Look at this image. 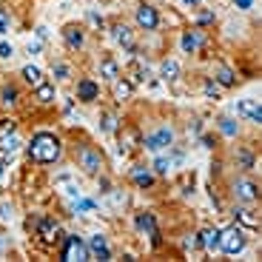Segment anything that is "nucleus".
Returning <instances> with one entry per match:
<instances>
[{
  "label": "nucleus",
  "instance_id": "nucleus-3",
  "mask_svg": "<svg viewBox=\"0 0 262 262\" xmlns=\"http://www.w3.org/2000/svg\"><path fill=\"white\" fill-rule=\"evenodd\" d=\"M23 228H26L29 239H32L43 254H54L57 243L63 239L66 231H69L63 220H60L54 211H46V208H29L26 216H23Z\"/></svg>",
  "mask_w": 262,
  "mask_h": 262
},
{
  "label": "nucleus",
  "instance_id": "nucleus-53",
  "mask_svg": "<svg viewBox=\"0 0 262 262\" xmlns=\"http://www.w3.org/2000/svg\"><path fill=\"white\" fill-rule=\"evenodd\" d=\"M32 37H37V40H43V43H49L52 40V29L46 26V23H34V29H32Z\"/></svg>",
  "mask_w": 262,
  "mask_h": 262
},
{
  "label": "nucleus",
  "instance_id": "nucleus-5",
  "mask_svg": "<svg viewBox=\"0 0 262 262\" xmlns=\"http://www.w3.org/2000/svg\"><path fill=\"white\" fill-rule=\"evenodd\" d=\"M140 128H143L140 131V151H143V157L168 151L171 145L183 137V134H180V125L174 123V117H157L154 123L140 125Z\"/></svg>",
  "mask_w": 262,
  "mask_h": 262
},
{
  "label": "nucleus",
  "instance_id": "nucleus-39",
  "mask_svg": "<svg viewBox=\"0 0 262 262\" xmlns=\"http://www.w3.org/2000/svg\"><path fill=\"white\" fill-rule=\"evenodd\" d=\"M228 177V160H225L223 148L211 154V183H223Z\"/></svg>",
  "mask_w": 262,
  "mask_h": 262
},
{
  "label": "nucleus",
  "instance_id": "nucleus-36",
  "mask_svg": "<svg viewBox=\"0 0 262 262\" xmlns=\"http://www.w3.org/2000/svg\"><path fill=\"white\" fill-rule=\"evenodd\" d=\"M83 26L89 29L92 34H103L105 32V26H108V17H105L100 9H85V14H83Z\"/></svg>",
  "mask_w": 262,
  "mask_h": 262
},
{
  "label": "nucleus",
  "instance_id": "nucleus-10",
  "mask_svg": "<svg viewBox=\"0 0 262 262\" xmlns=\"http://www.w3.org/2000/svg\"><path fill=\"white\" fill-rule=\"evenodd\" d=\"M103 34H105V40H108L117 52L125 54V57H131V54L140 52V34H137V29L131 26V20L112 17Z\"/></svg>",
  "mask_w": 262,
  "mask_h": 262
},
{
  "label": "nucleus",
  "instance_id": "nucleus-12",
  "mask_svg": "<svg viewBox=\"0 0 262 262\" xmlns=\"http://www.w3.org/2000/svg\"><path fill=\"white\" fill-rule=\"evenodd\" d=\"M220 256L231 259V256H243L248 254L251 243H254V234H248L245 228H239L236 223H225L220 225Z\"/></svg>",
  "mask_w": 262,
  "mask_h": 262
},
{
  "label": "nucleus",
  "instance_id": "nucleus-20",
  "mask_svg": "<svg viewBox=\"0 0 262 262\" xmlns=\"http://www.w3.org/2000/svg\"><path fill=\"white\" fill-rule=\"evenodd\" d=\"M225 216H228V223H236L239 228H245L248 234H259L262 228V216L259 211H256V205H243V203H228L223 211Z\"/></svg>",
  "mask_w": 262,
  "mask_h": 262
},
{
  "label": "nucleus",
  "instance_id": "nucleus-32",
  "mask_svg": "<svg viewBox=\"0 0 262 262\" xmlns=\"http://www.w3.org/2000/svg\"><path fill=\"white\" fill-rule=\"evenodd\" d=\"M196 89H200V97H203L205 103H211V105H216V103H223L225 100V92L216 85V80L211 77L208 72L196 74Z\"/></svg>",
  "mask_w": 262,
  "mask_h": 262
},
{
  "label": "nucleus",
  "instance_id": "nucleus-15",
  "mask_svg": "<svg viewBox=\"0 0 262 262\" xmlns=\"http://www.w3.org/2000/svg\"><path fill=\"white\" fill-rule=\"evenodd\" d=\"M29 103V92L17 77H0V114H20Z\"/></svg>",
  "mask_w": 262,
  "mask_h": 262
},
{
  "label": "nucleus",
  "instance_id": "nucleus-47",
  "mask_svg": "<svg viewBox=\"0 0 262 262\" xmlns=\"http://www.w3.org/2000/svg\"><path fill=\"white\" fill-rule=\"evenodd\" d=\"M9 32H14V14L3 0L0 3V37H9Z\"/></svg>",
  "mask_w": 262,
  "mask_h": 262
},
{
  "label": "nucleus",
  "instance_id": "nucleus-16",
  "mask_svg": "<svg viewBox=\"0 0 262 262\" xmlns=\"http://www.w3.org/2000/svg\"><path fill=\"white\" fill-rule=\"evenodd\" d=\"M54 256L60 262H92L89 259V248H85V234H80V231H66L63 239L54 248Z\"/></svg>",
  "mask_w": 262,
  "mask_h": 262
},
{
  "label": "nucleus",
  "instance_id": "nucleus-35",
  "mask_svg": "<svg viewBox=\"0 0 262 262\" xmlns=\"http://www.w3.org/2000/svg\"><path fill=\"white\" fill-rule=\"evenodd\" d=\"M148 168L154 171V177L160 180V183H168L171 177H174V163H171L168 151H160V154H151L148 157Z\"/></svg>",
  "mask_w": 262,
  "mask_h": 262
},
{
  "label": "nucleus",
  "instance_id": "nucleus-22",
  "mask_svg": "<svg viewBox=\"0 0 262 262\" xmlns=\"http://www.w3.org/2000/svg\"><path fill=\"white\" fill-rule=\"evenodd\" d=\"M57 100H60V85L54 83V80H49V77L29 92V103H32V108L34 112H43V114L54 112V108H57Z\"/></svg>",
  "mask_w": 262,
  "mask_h": 262
},
{
  "label": "nucleus",
  "instance_id": "nucleus-43",
  "mask_svg": "<svg viewBox=\"0 0 262 262\" xmlns=\"http://www.w3.org/2000/svg\"><path fill=\"white\" fill-rule=\"evenodd\" d=\"M168 157H171V163H174V168H185V163H188V145L183 143V137L168 148Z\"/></svg>",
  "mask_w": 262,
  "mask_h": 262
},
{
  "label": "nucleus",
  "instance_id": "nucleus-9",
  "mask_svg": "<svg viewBox=\"0 0 262 262\" xmlns=\"http://www.w3.org/2000/svg\"><path fill=\"white\" fill-rule=\"evenodd\" d=\"M225 160H228L231 171H239V174H256V171H259V148H256V140L243 137V140H236V143H231Z\"/></svg>",
  "mask_w": 262,
  "mask_h": 262
},
{
  "label": "nucleus",
  "instance_id": "nucleus-23",
  "mask_svg": "<svg viewBox=\"0 0 262 262\" xmlns=\"http://www.w3.org/2000/svg\"><path fill=\"white\" fill-rule=\"evenodd\" d=\"M211 123H214V134L223 140V143H236V140L245 137V123L236 120L231 112H216Z\"/></svg>",
  "mask_w": 262,
  "mask_h": 262
},
{
  "label": "nucleus",
  "instance_id": "nucleus-38",
  "mask_svg": "<svg viewBox=\"0 0 262 262\" xmlns=\"http://www.w3.org/2000/svg\"><path fill=\"white\" fill-rule=\"evenodd\" d=\"M205 128H208V125H205L203 114H188V117H185V123H183V128H180V134H185L188 140H196Z\"/></svg>",
  "mask_w": 262,
  "mask_h": 262
},
{
  "label": "nucleus",
  "instance_id": "nucleus-8",
  "mask_svg": "<svg viewBox=\"0 0 262 262\" xmlns=\"http://www.w3.org/2000/svg\"><path fill=\"white\" fill-rule=\"evenodd\" d=\"M131 26L137 29L140 37L145 34H165L163 32V6L154 0H134L131 6Z\"/></svg>",
  "mask_w": 262,
  "mask_h": 262
},
{
  "label": "nucleus",
  "instance_id": "nucleus-26",
  "mask_svg": "<svg viewBox=\"0 0 262 262\" xmlns=\"http://www.w3.org/2000/svg\"><path fill=\"white\" fill-rule=\"evenodd\" d=\"M120 74H123V60L112 52H97V57H94V77L103 85H108Z\"/></svg>",
  "mask_w": 262,
  "mask_h": 262
},
{
  "label": "nucleus",
  "instance_id": "nucleus-18",
  "mask_svg": "<svg viewBox=\"0 0 262 262\" xmlns=\"http://www.w3.org/2000/svg\"><path fill=\"white\" fill-rule=\"evenodd\" d=\"M140 125L134 123V120H128V117H123V125H120V131H117V154L128 163V160H134V157H143V151H140Z\"/></svg>",
  "mask_w": 262,
  "mask_h": 262
},
{
  "label": "nucleus",
  "instance_id": "nucleus-13",
  "mask_svg": "<svg viewBox=\"0 0 262 262\" xmlns=\"http://www.w3.org/2000/svg\"><path fill=\"white\" fill-rule=\"evenodd\" d=\"M60 46L66 54H85L92 46V32L83 26V20H66L60 26Z\"/></svg>",
  "mask_w": 262,
  "mask_h": 262
},
{
  "label": "nucleus",
  "instance_id": "nucleus-19",
  "mask_svg": "<svg viewBox=\"0 0 262 262\" xmlns=\"http://www.w3.org/2000/svg\"><path fill=\"white\" fill-rule=\"evenodd\" d=\"M208 74L216 80V85H220L225 94L236 92V89L243 85V77H239V72H236V66L228 63L225 57H211L208 60Z\"/></svg>",
  "mask_w": 262,
  "mask_h": 262
},
{
  "label": "nucleus",
  "instance_id": "nucleus-6",
  "mask_svg": "<svg viewBox=\"0 0 262 262\" xmlns=\"http://www.w3.org/2000/svg\"><path fill=\"white\" fill-rule=\"evenodd\" d=\"M174 46H177V54H183L185 60H211V52H214V34L205 32V29L194 26V23H183L177 29V37H174Z\"/></svg>",
  "mask_w": 262,
  "mask_h": 262
},
{
  "label": "nucleus",
  "instance_id": "nucleus-24",
  "mask_svg": "<svg viewBox=\"0 0 262 262\" xmlns=\"http://www.w3.org/2000/svg\"><path fill=\"white\" fill-rule=\"evenodd\" d=\"M137 85L131 83L125 74H120L117 80H112V83L105 85V97H108V103L117 105V108H125V105H131L134 100H137Z\"/></svg>",
  "mask_w": 262,
  "mask_h": 262
},
{
  "label": "nucleus",
  "instance_id": "nucleus-52",
  "mask_svg": "<svg viewBox=\"0 0 262 262\" xmlns=\"http://www.w3.org/2000/svg\"><path fill=\"white\" fill-rule=\"evenodd\" d=\"M74 177H77V171H74V168H63V171H57V174L52 177V185H54V191H57L60 185H66L69 180H74Z\"/></svg>",
  "mask_w": 262,
  "mask_h": 262
},
{
  "label": "nucleus",
  "instance_id": "nucleus-46",
  "mask_svg": "<svg viewBox=\"0 0 262 262\" xmlns=\"http://www.w3.org/2000/svg\"><path fill=\"white\" fill-rule=\"evenodd\" d=\"M57 191H60V196H63V203H72V200H77V196H83V194H85V191H83V185L77 183V177H74V180H69L66 185H60Z\"/></svg>",
  "mask_w": 262,
  "mask_h": 262
},
{
  "label": "nucleus",
  "instance_id": "nucleus-33",
  "mask_svg": "<svg viewBox=\"0 0 262 262\" xmlns=\"http://www.w3.org/2000/svg\"><path fill=\"white\" fill-rule=\"evenodd\" d=\"M14 77L20 80V85H23L26 92H32L34 85H40L43 80L49 77V74H46V69H43V66H37V63H32V60H29V63H23L17 69V74H14Z\"/></svg>",
  "mask_w": 262,
  "mask_h": 262
},
{
  "label": "nucleus",
  "instance_id": "nucleus-42",
  "mask_svg": "<svg viewBox=\"0 0 262 262\" xmlns=\"http://www.w3.org/2000/svg\"><path fill=\"white\" fill-rule=\"evenodd\" d=\"M194 143H196V148L208 151V154H214V151H220V148H223V140L216 137L214 131H208V128H205L203 134H200V137L194 140Z\"/></svg>",
  "mask_w": 262,
  "mask_h": 262
},
{
  "label": "nucleus",
  "instance_id": "nucleus-11",
  "mask_svg": "<svg viewBox=\"0 0 262 262\" xmlns=\"http://www.w3.org/2000/svg\"><path fill=\"white\" fill-rule=\"evenodd\" d=\"M72 97L77 105H85V108H92V105H100L105 103V85L94 77L92 72H80L77 77L72 80Z\"/></svg>",
  "mask_w": 262,
  "mask_h": 262
},
{
  "label": "nucleus",
  "instance_id": "nucleus-40",
  "mask_svg": "<svg viewBox=\"0 0 262 262\" xmlns=\"http://www.w3.org/2000/svg\"><path fill=\"white\" fill-rule=\"evenodd\" d=\"M23 123H20L17 114H0V140H9L14 134H20Z\"/></svg>",
  "mask_w": 262,
  "mask_h": 262
},
{
  "label": "nucleus",
  "instance_id": "nucleus-55",
  "mask_svg": "<svg viewBox=\"0 0 262 262\" xmlns=\"http://www.w3.org/2000/svg\"><path fill=\"white\" fill-rule=\"evenodd\" d=\"M12 163H14V160H9V157H3V154H0V183L9 177V168H12Z\"/></svg>",
  "mask_w": 262,
  "mask_h": 262
},
{
  "label": "nucleus",
  "instance_id": "nucleus-30",
  "mask_svg": "<svg viewBox=\"0 0 262 262\" xmlns=\"http://www.w3.org/2000/svg\"><path fill=\"white\" fill-rule=\"evenodd\" d=\"M220 225L214 223H205L196 228V239H200V251L203 256H220Z\"/></svg>",
  "mask_w": 262,
  "mask_h": 262
},
{
  "label": "nucleus",
  "instance_id": "nucleus-17",
  "mask_svg": "<svg viewBox=\"0 0 262 262\" xmlns=\"http://www.w3.org/2000/svg\"><path fill=\"white\" fill-rule=\"evenodd\" d=\"M154 72H157V80L168 89H177V85L185 83V66L177 54L163 52L157 60H154Z\"/></svg>",
  "mask_w": 262,
  "mask_h": 262
},
{
  "label": "nucleus",
  "instance_id": "nucleus-31",
  "mask_svg": "<svg viewBox=\"0 0 262 262\" xmlns=\"http://www.w3.org/2000/svg\"><path fill=\"white\" fill-rule=\"evenodd\" d=\"M220 20H223V17H220V12H216L214 6H208V3H203V6H196L194 12H191L188 23H194V26H200V29H205V32L216 34Z\"/></svg>",
  "mask_w": 262,
  "mask_h": 262
},
{
  "label": "nucleus",
  "instance_id": "nucleus-54",
  "mask_svg": "<svg viewBox=\"0 0 262 262\" xmlns=\"http://www.w3.org/2000/svg\"><path fill=\"white\" fill-rule=\"evenodd\" d=\"M9 254H12V239L6 236V231H3V225H0V259L9 256Z\"/></svg>",
  "mask_w": 262,
  "mask_h": 262
},
{
  "label": "nucleus",
  "instance_id": "nucleus-45",
  "mask_svg": "<svg viewBox=\"0 0 262 262\" xmlns=\"http://www.w3.org/2000/svg\"><path fill=\"white\" fill-rule=\"evenodd\" d=\"M14 216H17V203L12 196H3L0 200V225H12Z\"/></svg>",
  "mask_w": 262,
  "mask_h": 262
},
{
  "label": "nucleus",
  "instance_id": "nucleus-4",
  "mask_svg": "<svg viewBox=\"0 0 262 262\" xmlns=\"http://www.w3.org/2000/svg\"><path fill=\"white\" fill-rule=\"evenodd\" d=\"M131 231L145 243V251L151 256L163 254L168 248V236H165L163 225H160V216L154 208H131Z\"/></svg>",
  "mask_w": 262,
  "mask_h": 262
},
{
  "label": "nucleus",
  "instance_id": "nucleus-49",
  "mask_svg": "<svg viewBox=\"0 0 262 262\" xmlns=\"http://www.w3.org/2000/svg\"><path fill=\"white\" fill-rule=\"evenodd\" d=\"M17 57V46L9 37H0V63H12Z\"/></svg>",
  "mask_w": 262,
  "mask_h": 262
},
{
  "label": "nucleus",
  "instance_id": "nucleus-41",
  "mask_svg": "<svg viewBox=\"0 0 262 262\" xmlns=\"http://www.w3.org/2000/svg\"><path fill=\"white\" fill-rule=\"evenodd\" d=\"M23 134H14V137H9V140H0V154L3 157H9V160H14L23 151Z\"/></svg>",
  "mask_w": 262,
  "mask_h": 262
},
{
  "label": "nucleus",
  "instance_id": "nucleus-34",
  "mask_svg": "<svg viewBox=\"0 0 262 262\" xmlns=\"http://www.w3.org/2000/svg\"><path fill=\"white\" fill-rule=\"evenodd\" d=\"M103 200H105V205H108V211H114V214H125V211H131V191L125 188V185L114 183V188L108 191Z\"/></svg>",
  "mask_w": 262,
  "mask_h": 262
},
{
  "label": "nucleus",
  "instance_id": "nucleus-25",
  "mask_svg": "<svg viewBox=\"0 0 262 262\" xmlns=\"http://www.w3.org/2000/svg\"><path fill=\"white\" fill-rule=\"evenodd\" d=\"M49 80H54L57 85H72V80L77 77V66L72 57L66 54H49Z\"/></svg>",
  "mask_w": 262,
  "mask_h": 262
},
{
  "label": "nucleus",
  "instance_id": "nucleus-56",
  "mask_svg": "<svg viewBox=\"0 0 262 262\" xmlns=\"http://www.w3.org/2000/svg\"><path fill=\"white\" fill-rule=\"evenodd\" d=\"M177 3H180V6H183V9H188V12H194L196 6H203L205 0H177Z\"/></svg>",
  "mask_w": 262,
  "mask_h": 262
},
{
  "label": "nucleus",
  "instance_id": "nucleus-48",
  "mask_svg": "<svg viewBox=\"0 0 262 262\" xmlns=\"http://www.w3.org/2000/svg\"><path fill=\"white\" fill-rule=\"evenodd\" d=\"M92 183H94V188H97V196L103 200V196L114 188V183H117V180L112 177V171H103V174H100V177H94Z\"/></svg>",
  "mask_w": 262,
  "mask_h": 262
},
{
  "label": "nucleus",
  "instance_id": "nucleus-21",
  "mask_svg": "<svg viewBox=\"0 0 262 262\" xmlns=\"http://www.w3.org/2000/svg\"><path fill=\"white\" fill-rule=\"evenodd\" d=\"M85 248H89V259L92 262H112V259H117V248H114L108 231H103V228L85 234Z\"/></svg>",
  "mask_w": 262,
  "mask_h": 262
},
{
  "label": "nucleus",
  "instance_id": "nucleus-29",
  "mask_svg": "<svg viewBox=\"0 0 262 262\" xmlns=\"http://www.w3.org/2000/svg\"><path fill=\"white\" fill-rule=\"evenodd\" d=\"M103 208V200L100 196H92V194H83L72 203H66V216H72V220H92V216L100 214Z\"/></svg>",
  "mask_w": 262,
  "mask_h": 262
},
{
  "label": "nucleus",
  "instance_id": "nucleus-2",
  "mask_svg": "<svg viewBox=\"0 0 262 262\" xmlns=\"http://www.w3.org/2000/svg\"><path fill=\"white\" fill-rule=\"evenodd\" d=\"M66 148H69V160H72L74 171L85 180L100 177L103 171H112V163H108V154L105 148L92 140L89 134L77 131V134H66Z\"/></svg>",
  "mask_w": 262,
  "mask_h": 262
},
{
  "label": "nucleus",
  "instance_id": "nucleus-50",
  "mask_svg": "<svg viewBox=\"0 0 262 262\" xmlns=\"http://www.w3.org/2000/svg\"><path fill=\"white\" fill-rule=\"evenodd\" d=\"M49 52V43H43V40H37V37H32L23 46V54H29V57H40V54H46Z\"/></svg>",
  "mask_w": 262,
  "mask_h": 262
},
{
  "label": "nucleus",
  "instance_id": "nucleus-1",
  "mask_svg": "<svg viewBox=\"0 0 262 262\" xmlns=\"http://www.w3.org/2000/svg\"><path fill=\"white\" fill-rule=\"evenodd\" d=\"M32 168H54L69 160V148H66V134L60 128H34L26 140H23V151H20Z\"/></svg>",
  "mask_w": 262,
  "mask_h": 262
},
{
  "label": "nucleus",
  "instance_id": "nucleus-51",
  "mask_svg": "<svg viewBox=\"0 0 262 262\" xmlns=\"http://www.w3.org/2000/svg\"><path fill=\"white\" fill-rule=\"evenodd\" d=\"M228 6L236 14H254L256 12V0H228Z\"/></svg>",
  "mask_w": 262,
  "mask_h": 262
},
{
  "label": "nucleus",
  "instance_id": "nucleus-27",
  "mask_svg": "<svg viewBox=\"0 0 262 262\" xmlns=\"http://www.w3.org/2000/svg\"><path fill=\"white\" fill-rule=\"evenodd\" d=\"M231 114L236 120H243L251 128H262V103L256 97H243L231 105Z\"/></svg>",
  "mask_w": 262,
  "mask_h": 262
},
{
  "label": "nucleus",
  "instance_id": "nucleus-37",
  "mask_svg": "<svg viewBox=\"0 0 262 262\" xmlns=\"http://www.w3.org/2000/svg\"><path fill=\"white\" fill-rule=\"evenodd\" d=\"M177 251H180V256H196V254H203L200 251V239H196V228L194 231H183L180 234V239H177Z\"/></svg>",
  "mask_w": 262,
  "mask_h": 262
},
{
  "label": "nucleus",
  "instance_id": "nucleus-14",
  "mask_svg": "<svg viewBox=\"0 0 262 262\" xmlns=\"http://www.w3.org/2000/svg\"><path fill=\"white\" fill-rule=\"evenodd\" d=\"M125 183H128L131 191H137V194H154L160 188V180L154 177V171L148 168L143 157H134L128 160V168H125Z\"/></svg>",
  "mask_w": 262,
  "mask_h": 262
},
{
  "label": "nucleus",
  "instance_id": "nucleus-44",
  "mask_svg": "<svg viewBox=\"0 0 262 262\" xmlns=\"http://www.w3.org/2000/svg\"><path fill=\"white\" fill-rule=\"evenodd\" d=\"M177 191L183 200H191L196 191V180H194V171H183V177L177 180Z\"/></svg>",
  "mask_w": 262,
  "mask_h": 262
},
{
  "label": "nucleus",
  "instance_id": "nucleus-28",
  "mask_svg": "<svg viewBox=\"0 0 262 262\" xmlns=\"http://www.w3.org/2000/svg\"><path fill=\"white\" fill-rule=\"evenodd\" d=\"M120 125H123V114H120L117 105L100 103L97 105V128H100V134L108 137V140H114L117 137V131H120Z\"/></svg>",
  "mask_w": 262,
  "mask_h": 262
},
{
  "label": "nucleus",
  "instance_id": "nucleus-57",
  "mask_svg": "<svg viewBox=\"0 0 262 262\" xmlns=\"http://www.w3.org/2000/svg\"><path fill=\"white\" fill-rule=\"evenodd\" d=\"M0 3H3V0H0Z\"/></svg>",
  "mask_w": 262,
  "mask_h": 262
},
{
  "label": "nucleus",
  "instance_id": "nucleus-7",
  "mask_svg": "<svg viewBox=\"0 0 262 262\" xmlns=\"http://www.w3.org/2000/svg\"><path fill=\"white\" fill-rule=\"evenodd\" d=\"M225 196L228 203H243V205H259L262 188L256 183V174H239V171H228V177L223 180Z\"/></svg>",
  "mask_w": 262,
  "mask_h": 262
}]
</instances>
